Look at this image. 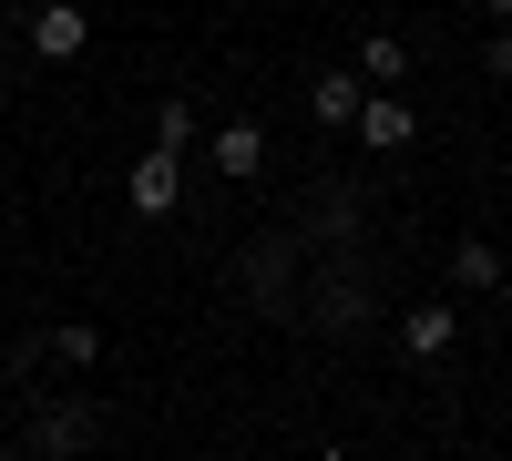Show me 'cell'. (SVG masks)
<instances>
[{"mask_svg":"<svg viewBox=\"0 0 512 461\" xmlns=\"http://www.w3.org/2000/svg\"><path fill=\"white\" fill-rule=\"evenodd\" d=\"M154 144H175V154H185V144H195V103H175V93H164V113H154Z\"/></svg>","mask_w":512,"mask_h":461,"instance_id":"obj_13","label":"cell"},{"mask_svg":"<svg viewBox=\"0 0 512 461\" xmlns=\"http://www.w3.org/2000/svg\"><path fill=\"white\" fill-rule=\"evenodd\" d=\"M0 390H11V359H0Z\"/></svg>","mask_w":512,"mask_h":461,"instance_id":"obj_17","label":"cell"},{"mask_svg":"<svg viewBox=\"0 0 512 461\" xmlns=\"http://www.w3.org/2000/svg\"><path fill=\"white\" fill-rule=\"evenodd\" d=\"M82 41H93V21H82V0H41V11H31V52H41V62H72Z\"/></svg>","mask_w":512,"mask_h":461,"instance_id":"obj_4","label":"cell"},{"mask_svg":"<svg viewBox=\"0 0 512 461\" xmlns=\"http://www.w3.org/2000/svg\"><path fill=\"white\" fill-rule=\"evenodd\" d=\"M349 134H359L369 154H400V144H410V103H400V82H369V103H359Z\"/></svg>","mask_w":512,"mask_h":461,"instance_id":"obj_2","label":"cell"},{"mask_svg":"<svg viewBox=\"0 0 512 461\" xmlns=\"http://www.w3.org/2000/svg\"><path fill=\"white\" fill-rule=\"evenodd\" d=\"M318 318H328V328H359V318H369V287H359V277L318 287Z\"/></svg>","mask_w":512,"mask_h":461,"instance_id":"obj_11","label":"cell"},{"mask_svg":"<svg viewBox=\"0 0 512 461\" xmlns=\"http://www.w3.org/2000/svg\"><path fill=\"white\" fill-rule=\"evenodd\" d=\"M492 82H512V21L492 31Z\"/></svg>","mask_w":512,"mask_h":461,"instance_id":"obj_14","label":"cell"},{"mask_svg":"<svg viewBox=\"0 0 512 461\" xmlns=\"http://www.w3.org/2000/svg\"><path fill=\"white\" fill-rule=\"evenodd\" d=\"M123 195H134V216H144V226H164V216L185 205V154H175V144H144V154H134V175H123Z\"/></svg>","mask_w":512,"mask_h":461,"instance_id":"obj_1","label":"cell"},{"mask_svg":"<svg viewBox=\"0 0 512 461\" xmlns=\"http://www.w3.org/2000/svg\"><path fill=\"white\" fill-rule=\"evenodd\" d=\"M492 21H512V0H492Z\"/></svg>","mask_w":512,"mask_h":461,"instance_id":"obj_16","label":"cell"},{"mask_svg":"<svg viewBox=\"0 0 512 461\" xmlns=\"http://www.w3.org/2000/svg\"><path fill=\"white\" fill-rule=\"evenodd\" d=\"M236 287H246L256 318H287V246H256V257L236 267Z\"/></svg>","mask_w":512,"mask_h":461,"instance_id":"obj_7","label":"cell"},{"mask_svg":"<svg viewBox=\"0 0 512 461\" xmlns=\"http://www.w3.org/2000/svg\"><path fill=\"white\" fill-rule=\"evenodd\" d=\"M451 339H461V308H410V318H400V349H410V359H441Z\"/></svg>","mask_w":512,"mask_h":461,"instance_id":"obj_8","label":"cell"},{"mask_svg":"<svg viewBox=\"0 0 512 461\" xmlns=\"http://www.w3.org/2000/svg\"><path fill=\"white\" fill-rule=\"evenodd\" d=\"M359 103H369V82H359V62H328V72H318V93H308V113H318V134H349V123H359Z\"/></svg>","mask_w":512,"mask_h":461,"instance_id":"obj_3","label":"cell"},{"mask_svg":"<svg viewBox=\"0 0 512 461\" xmlns=\"http://www.w3.org/2000/svg\"><path fill=\"white\" fill-rule=\"evenodd\" d=\"M52 359H62V369H93V359H103V328H93V318L52 328Z\"/></svg>","mask_w":512,"mask_h":461,"instance_id":"obj_12","label":"cell"},{"mask_svg":"<svg viewBox=\"0 0 512 461\" xmlns=\"http://www.w3.org/2000/svg\"><path fill=\"white\" fill-rule=\"evenodd\" d=\"M451 277H461V287H502V246H492V236H461V246H451Z\"/></svg>","mask_w":512,"mask_h":461,"instance_id":"obj_10","label":"cell"},{"mask_svg":"<svg viewBox=\"0 0 512 461\" xmlns=\"http://www.w3.org/2000/svg\"><path fill=\"white\" fill-rule=\"evenodd\" d=\"M205 164H216L226 185H246L256 164H267V123H216V134H205Z\"/></svg>","mask_w":512,"mask_h":461,"instance_id":"obj_5","label":"cell"},{"mask_svg":"<svg viewBox=\"0 0 512 461\" xmlns=\"http://www.w3.org/2000/svg\"><path fill=\"white\" fill-rule=\"evenodd\" d=\"M82 441H103V410L93 400H52L31 421V451H82Z\"/></svg>","mask_w":512,"mask_h":461,"instance_id":"obj_6","label":"cell"},{"mask_svg":"<svg viewBox=\"0 0 512 461\" xmlns=\"http://www.w3.org/2000/svg\"><path fill=\"white\" fill-rule=\"evenodd\" d=\"M11 72H21V62H11V41H0V103H11Z\"/></svg>","mask_w":512,"mask_h":461,"instance_id":"obj_15","label":"cell"},{"mask_svg":"<svg viewBox=\"0 0 512 461\" xmlns=\"http://www.w3.org/2000/svg\"><path fill=\"white\" fill-rule=\"evenodd\" d=\"M359 82H410V41L400 31H369L359 41Z\"/></svg>","mask_w":512,"mask_h":461,"instance_id":"obj_9","label":"cell"}]
</instances>
